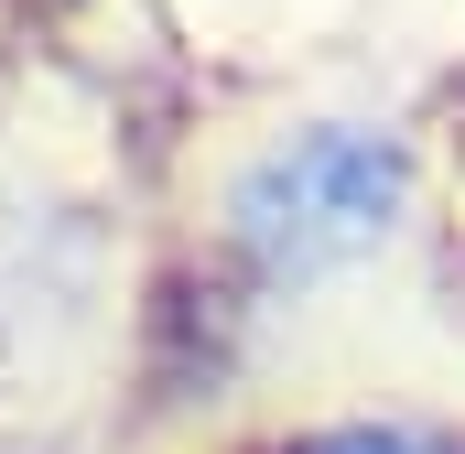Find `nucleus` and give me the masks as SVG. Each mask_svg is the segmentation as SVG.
Segmentation results:
<instances>
[{"instance_id":"obj_1","label":"nucleus","mask_w":465,"mask_h":454,"mask_svg":"<svg viewBox=\"0 0 465 454\" xmlns=\"http://www.w3.org/2000/svg\"><path fill=\"white\" fill-rule=\"evenodd\" d=\"M401 195H411L401 152H390L379 130L325 119V130L271 141V152L238 173L228 227H238V249H249L271 281H314V271H347V260H368V249L401 227Z\"/></svg>"},{"instance_id":"obj_2","label":"nucleus","mask_w":465,"mask_h":454,"mask_svg":"<svg viewBox=\"0 0 465 454\" xmlns=\"http://www.w3.org/2000/svg\"><path fill=\"white\" fill-rule=\"evenodd\" d=\"M292 454H465V444L422 433V422H336V433H303Z\"/></svg>"}]
</instances>
